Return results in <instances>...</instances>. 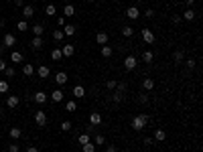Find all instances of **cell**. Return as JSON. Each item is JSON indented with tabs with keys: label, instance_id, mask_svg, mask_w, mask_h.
<instances>
[{
	"label": "cell",
	"instance_id": "cell-1",
	"mask_svg": "<svg viewBox=\"0 0 203 152\" xmlns=\"http://www.w3.org/2000/svg\"><path fill=\"white\" fill-rule=\"evenodd\" d=\"M146 122H148V116H134V120H132V130H136V132L144 130Z\"/></svg>",
	"mask_w": 203,
	"mask_h": 152
},
{
	"label": "cell",
	"instance_id": "cell-2",
	"mask_svg": "<svg viewBox=\"0 0 203 152\" xmlns=\"http://www.w3.org/2000/svg\"><path fill=\"white\" fill-rule=\"evenodd\" d=\"M138 65V59L134 55H126V59H124V67H126V71H134Z\"/></svg>",
	"mask_w": 203,
	"mask_h": 152
},
{
	"label": "cell",
	"instance_id": "cell-3",
	"mask_svg": "<svg viewBox=\"0 0 203 152\" xmlns=\"http://www.w3.org/2000/svg\"><path fill=\"white\" fill-rule=\"evenodd\" d=\"M35 122H37V126L45 128V126H47V114H45V110H37V114H35Z\"/></svg>",
	"mask_w": 203,
	"mask_h": 152
},
{
	"label": "cell",
	"instance_id": "cell-4",
	"mask_svg": "<svg viewBox=\"0 0 203 152\" xmlns=\"http://www.w3.org/2000/svg\"><path fill=\"white\" fill-rule=\"evenodd\" d=\"M142 41H144L146 45H152L154 43V33L150 29H142Z\"/></svg>",
	"mask_w": 203,
	"mask_h": 152
},
{
	"label": "cell",
	"instance_id": "cell-5",
	"mask_svg": "<svg viewBox=\"0 0 203 152\" xmlns=\"http://www.w3.org/2000/svg\"><path fill=\"white\" fill-rule=\"evenodd\" d=\"M2 43H4V47H10V49H12V47L16 45V37H14V34H10V33H6V34H4V39H2Z\"/></svg>",
	"mask_w": 203,
	"mask_h": 152
},
{
	"label": "cell",
	"instance_id": "cell-6",
	"mask_svg": "<svg viewBox=\"0 0 203 152\" xmlns=\"http://www.w3.org/2000/svg\"><path fill=\"white\" fill-rule=\"evenodd\" d=\"M126 16H128L130 20H136L138 16H140V10H138L136 6H130V8H126Z\"/></svg>",
	"mask_w": 203,
	"mask_h": 152
},
{
	"label": "cell",
	"instance_id": "cell-7",
	"mask_svg": "<svg viewBox=\"0 0 203 152\" xmlns=\"http://www.w3.org/2000/svg\"><path fill=\"white\" fill-rule=\"evenodd\" d=\"M67 79H69V77H67V73H65V71H59L57 75H55V83H57V85H65V83H67Z\"/></svg>",
	"mask_w": 203,
	"mask_h": 152
},
{
	"label": "cell",
	"instance_id": "cell-8",
	"mask_svg": "<svg viewBox=\"0 0 203 152\" xmlns=\"http://www.w3.org/2000/svg\"><path fill=\"white\" fill-rule=\"evenodd\" d=\"M8 136H10L12 140H19V138L23 136V130H20V128H16V126H12V128L8 130Z\"/></svg>",
	"mask_w": 203,
	"mask_h": 152
},
{
	"label": "cell",
	"instance_id": "cell-9",
	"mask_svg": "<svg viewBox=\"0 0 203 152\" xmlns=\"http://www.w3.org/2000/svg\"><path fill=\"white\" fill-rule=\"evenodd\" d=\"M63 97H65V93H63L61 89H55V91H51V99H53L55 103H59V102H63Z\"/></svg>",
	"mask_w": 203,
	"mask_h": 152
},
{
	"label": "cell",
	"instance_id": "cell-10",
	"mask_svg": "<svg viewBox=\"0 0 203 152\" xmlns=\"http://www.w3.org/2000/svg\"><path fill=\"white\" fill-rule=\"evenodd\" d=\"M19 103H20V99H19V95H10V97L6 99V106L10 107V110H14V107H19Z\"/></svg>",
	"mask_w": 203,
	"mask_h": 152
},
{
	"label": "cell",
	"instance_id": "cell-11",
	"mask_svg": "<svg viewBox=\"0 0 203 152\" xmlns=\"http://www.w3.org/2000/svg\"><path fill=\"white\" fill-rule=\"evenodd\" d=\"M89 124L92 126H100L102 124V116L98 114V112H92V114H89Z\"/></svg>",
	"mask_w": 203,
	"mask_h": 152
},
{
	"label": "cell",
	"instance_id": "cell-12",
	"mask_svg": "<svg viewBox=\"0 0 203 152\" xmlns=\"http://www.w3.org/2000/svg\"><path fill=\"white\" fill-rule=\"evenodd\" d=\"M33 99H35L37 103H41V106H43V103L47 102V93H45V91H37V93L33 95Z\"/></svg>",
	"mask_w": 203,
	"mask_h": 152
},
{
	"label": "cell",
	"instance_id": "cell-13",
	"mask_svg": "<svg viewBox=\"0 0 203 152\" xmlns=\"http://www.w3.org/2000/svg\"><path fill=\"white\" fill-rule=\"evenodd\" d=\"M73 14H75V6H73V4H65V6H63V16L69 18V16H73Z\"/></svg>",
	"mask_w": 203,
	"mask_h": 152
},
{
	"label": "cell",
	"instance_id": "cell-14",
	"mask_svg": "<svg viewBox=\"0 0 203 152\" xmlns=\"http://www.w3.org/2000/svg\"><path fill=\"white\" fill-rule=\"evenodd\" d=\"M23 16H24V20L35 16V8L31 6V4H29V6H23Z\"/></svg>",
	"mask_w": 203,
	"mask_h": 152
},
{
	"label": "cell",
	"instance_id": "cell-15",
	"mask_svg": "<svg viewBox=\"0 0 203 152\" xmlns=\"http://www.w3.org/2000/svg\"><path fill=\"white\" fill-rule=\"evenodd\" d=\"M61 53H63V57H71V55L75 53V47H73V45H63Z\"/></svg>",
	"mask_w": 203,
	"mask_h": 152
},
{
	"label": "cell",
	"instance_id": "cell-16",
	"mask_svg": "<svg viewBox=\"0 0 203 152\" xmlns=\"http://www.w3.org/2000/svg\"><path fill=\"white\" fill-rule=\"evenodd\" d=\"M73 95H75L77 99H81L85 95V89H83V85H75V87H73V91H71Z\"/></svg>",
	"mask_w": 203,
	"mask_h": 152
},
{
	"label": "cell",
	"instance_id": "cell-17",
	"mask_svg": "<svg viewBox=\"0 0 203 152\" xmlns=\"http://www.w3.org/2000/svg\"><path fill=\"white\" fill-rule=\"evenodd\" d=\"M43 45H45L43 37H33V41H31V47H33V49H41Z\"/></svg>",
	"mask_w": 203,
	"mask_h": 152
},
{
	"label": "cell",
	"instance_id": "cell-18",
	"mask_svg": "<svg viewBox=\"0 0 203 152\" xmlns=\"http://www.w3.org/2000/svg\"><path fill=\"white\" fill-rule=\"evenodd\" d=\"M165 138H167L165 130H161V128H158L157 132H154V138H152V140H154V142H165Z\"/></svg>",
	"mask_w": 203,
	"mask_h": 152
},
{
	"label": "cell",
	"instance_id": "cell-19",
	"mask_svg": "<svg viewBox=\"0 0 203 152\" xmlns=\"http://www.w3.org/2000/svg\"><path fill=\"white\" fill-rule=\"evenodd\" d=\"M96 43L98 45H108V34L106 33H98L96 34Z\"/></svg>",
	"mask_w": 203,
	"mask_h": 152
},
{
	"label": "cell",
	"instance_id": "cell-20",
	"mask_svg": "<svg viewBox=\"0 0 203 152\" xmlns=\"http://www.w3.org/2000/svg\"><path fill=\"white\" fill-rule=\"evenodd\" d=\"M88 142H92L89 134H79V138H77V144H79V146H83V144H88Z\"/></svg>",
	"mask_w": 203,
	"mask_h": 152
},
{
	"label": "cell",
	"instance_id": "cell-21",
	"mask_svg": "<svg viewBox=\"0 0 203 152\" xmlns=\"http://www.w3.org/2000/svg\"><path fill=\"white\" fill-rule=\"evenodd\" d=\"M49 73H51L49 67H45V65H41V67L37 69V75H39V77H49Z\"/></svg>",
	"mask_w": 203,
	"mask_h": 152
},
{
	"label": "cell",
	"instance_id": "cell-22",
	"mask_svg": "<svg viewBox=\"0 0 203 152\" xmlns=\"http://www.w3.org/2000/svg\"><path fill=\"white\" fill-rule=\"evenodd\" d=\"M142 87H144L146 91H150V89L154 87V79H150V77H146V79L142 81Z\"/></svg>",
	"mask_w": 203,
	"mask_h": 152
},
{
	"label": "cell",
	"instance_id": "cell-23",
	"mask_svg": "<svg viewBox=\"0 0 203 152\" xmlns=\"http://www.w3.org/2000/svg\"><path fill=\"white\" fill-rule=\"evenodd\" d=\"M23 73H24L27 77H31V75H35V67H33L31 63H27V65L23 67Z\"/></svg>",
	"mask_w": 203,
	"mask_h": 152
},
{
	"label": "cell",
	"instance_id": "cell-24",
	"mask_svg": "<svg viewBox=\"0 0 203 152\" xmlns=\"http://www.w3.org/2000/svg\"><path fill=\"white\" fill-rule=\"evenodd\" d=\"M75 29L77 27H73V24H65V27H63V33H65L67 37H73V34H75Z\"/></svg>",
	"mask_w": 203,
	"mask_h": 152
},
{
	"label": "cell",
	"instance_id": "cell-25",
	"mask_svg": "<svg viewBox=\"0 0 203 152\" xmlns=\"http://www.w3.org/2000/svg\"><path fill=\"white\" fill-rule=\"evenodd\" d=\"M45 14L47 16H55V14H57V8H55L53 4H47V6H45Z\"/></svg>",
	"mask_w": 203,
	"mask_h": 152
},
{
	"label": "cell",
	"instance_id": "cell-26",
	"mask_svg": "<svg viewBox=\"0 0 203 152\" xmlns=\"http://www.w3.org/2000/svg\"><path fill=\"white\" fill-rule=\"evenodd\" d=\"M183 18L185 20H193L195 18V10H193V8H187V10L183 12Z\"/></svg>",
	"mask_w": 203,
	"mask_h": 152
},
{
	"label": "cell",
	"instance_id": "cell-27",
	"mask_svg": "<svg viewBox=\"0 0 203 152\" xmlns=\"http://www.w3.org/2000/svg\"><path fill=\"white\" fill-rule=\"evenodd\" d=\"M152 59H154L152 51H144V53H142V61H144V63H152Z\"/></svg>",
	"mask_w": 203,
	"mask_h": 152
},
{
	"label": "cell",
	"instance_id": "cell-28",
	"mask_svg": "<svg viewBox=\"0 0 203 152\" xmlns=\"http://www.w3.org/2000/svg\"><path fill=\"white\" fill-rule=\"evenodd\" d=\"M63 37H65L63 29H55L53 30V39H55V41H63Z\"/></svg>",
	"mask_w": 203,
	"mask_h": 152
},
{
	"label": "cell",
	"instance_id": "cell-29",
	"mask_svg": "<svg viewBox=\"0 0 203 152\" xmlns=\"http://www.w3.org/2000/svg\"><path fill=\"white\" fill-rule=\"evenodd\" d=\"M10 61H12V63H20V61H23V53H19V51H12Z\"/></svg>",
	"mask_w": 203,
	"mask_h": 152
},
{
	"label": "cell",
	"instance_id": "cell-30",
	"mask_svg": "<svg viewBox=\"0 0 203 152\" xmlns=\"http://www.w3.org/2000/svg\"><path fill=\"white\" fill-rule=\"evenodd\" d=\"M93 144H96V146H104V144H106V138H104L102 134H96V138H93Z\"/></svg>",
	"mask_w": 203,
	"mask_h": 152
},
{
	"label": "cell",
	"instance_id": "cell-31",
	"mask_svg": "<svg viewBox=\"0 0 203 152\" xmlns=\"http://www.w3.org/2000/svg\"><path fill=\"white\" fill-rule=\"evenodd\" d=\"M61 57H63L61 49H53V51H51V59H53V61H59Z\"/></svg>",
	"mask_w": 203,
	"mask_h": 152
},
{
	"label": "cell",
	"instance_id": "cell-32",
	"mask_svg": "<svg viewBox=\"0 0 203 152\" xmlns=\"http://www.w3.org/2000/svg\"><path fill=\"white\" fill-rule=\"evenodd\" d=\"M31 30H33V34H35V37H43V30H45V29H43L41 24H35V27H33Z\"/></svg>",
	"mask_w": 203,
	"mask_h": 152
},
{
	"label": "cell",
	"instance_id": "cell-33",
	"mask_svg": "<svg viewBox=\"0 0 203 152\" xmlns=\"http://www.w3.org/2000/svg\"><path fill=\"white\" fill-rule=\"evenodd\" d=\"M132 34H134V29H132V27H124V29H122V37L130 39Z\"/></svg>",
	"mask_w": 203,
	"mask_h": 152
},
{
	"label": "cell",
	"instance_id": "cell-34",
	"mask_svg": "<svg viewBox=\"0 0 203 152\" xmlns=\"http://www.w3.org/2000/svg\"><path fill=\"white\" fill-rule=\"evenodd\" d=\"M112 55V47L110 45H102V57H110Z\"/></svg>",
	"mask_w": 203,
	"mask_h": 152
},
{
	"label": "cell",
	"instance_id": "cell-35",
	"mask_svg": "<svg viewBox=\"0 0 203 152\" xmlns=\"http://www.w3.org/2000/svg\"><path fill=\"white\" fill-rule=\"evenodd\" d=\"M81 148H83V152H96V144H93V142H88V144H83Z\"/></svg>",
	"mask_w": 203,
	"mask_h": 152
},
{
	"label": "cell",
	"instance_id": "cell-36",
	"mask_svg": "<svg viewBox=\"0 0 203 152\" xmlns=\"http://www.w3.org/2000/svg\"><path fill=\"white\" fill-rule=\"evenodd\" d=\"M173 61H175V63H181V61H183V51H175V53H173Z\"/></svg>",
	"mask_w": 203,
	"mask_h": 152
},
{
	"label": "cell",
	"instance_id": "cell-37",
	"mask_svg": "<svg viewBox=\"0 0 203 152\" xmlns=\"http://www.w3.org/2000/svg\"><path fill=\"white\" fill-rule=\"evenodd\" d=\"M57 24H59V29H63V27L67 24V18H65L63 14H59V16H57Z\"/></svg>",
	"mask_w": 203,
	"mask_h": 152
},
{
	"label": "cell",
	"instance_id": "cell-38",
	"mask_svg": "<svg viewBox=\"0 0 203 152\" xmlns=\"http://www.w3.org/2000/svg\"><path fill=\"white\" fill-rule=\"evenodd\" d=\"M16 29H19V30H20V33H24V30H27V29H29V23H27V20H20V23H19V24H16Z\"/></svg>",
	"mask_w": 203,
	"mask_h": 152
},
{
	"label": "cell",
	"instance_id": "cell-39",
	"mask_svg": "<svg viewBox=\"0 0 203 152\" xmlns=\"http://www.w3.org/2000/svg\"><path fill=\"white\" fill-rule=\"evenodd\" d=\"M61 130H63V132H69V130H71V122H69V120L61 122Z\"/></svg>",
	"mask_w": 203,
	"mask_h": 152
},
{
	"label": "cell",
	"instance_id": "cell-40",
	"mask_svg": "<svg viewBox=\"0 0 203 152\" xmlns=\"http://www.w3.org/2000/svg\"><path fill=\"white\" fill-rule=\"evenodd\" d=\"M65 110H67V112H75V110H77V103H75V102H67Z\"/></svg>",
	"mask_w": 203,
	"mask_h": 152
},
{
	"label": "cell",
	"instance_id": "cell-41",
	"mask_svg": "<svg viewBox=\"0 0 203 152\" xmlns=\"http://www.w3.org/2000/svg\"><path fill=\"white\" fill-rule=\"evenodd\" d=\"M6 91H8V81H0V93H6Z\"/></svg>",
	"mask_w": 203,
	"mask_h": 152
},
{
	"label": "cell",
	"instance_id": "cell-42",
	"mask_svg": "<svg viewBox=\"0 0 203 152\" xmlns=\"http://www.w3.org/2000/svg\"><path fill=\"white\" fill-rule=\"evenodd\" d=\"M4 75H6V77H14L16 73H14V69H12V67H6V69H4Z\"/></svg>",
	"mask_w": 203,
	"mask_h": 152
},
{
	"label": "cell",
	"instance_id": "cell-43",
	"mask_svg": "<svg viewBox=\"0 0 203 152\" xmlns=\"http://www.w3.org/2000/svg\"><path fill=\"white\" fill-rule=\"evenodd\" d=\"M116 85H118V83H116L114 79H110V81H108V83H106V87H108V89L112 91V89H116Z\"/></svg>",
	"mask_w": 203,
	"mask_h": 152
},
{
	"label": "cell",
	"instance_id": "cell-44",
	"mask_svg": "<svg viewBox=\"0 0 203 152\" xmlns=\"http://www.w3.org/2000/svg\"><path fill=\"white\" fill-rule=\"evenodd\" d=\"M112 97H114V102H122V97H124V95L120 93V91H114V95H112Z\"/></svg>",
	"mask_w": 203,
	"mask_h": 152
},
{
	"label": "cell",
	"instance_id": "cell-45",
	"mask_svg": "<svg viewBox=\"0 0 203 152\" xmlns=\"http://www.w3.org/2000/svg\"><path fill=\"white\" fill-rule=\"evenodd\" d=\"M138 102H140V103H146V102H148V95H146V93H140V95H138Z\"/></svg>",
	"mask_w": 203,
	"mask_h": 152
},
{
	"label": "cell",
	"instance_id": "cell-46",
	"mask_svg": "<svg viewBox=\"0 0 203 152\" xmlns=\"http://www.w3.org/2000/svg\"><path fill=\"white\" fill-rule=\"evenodd\" d=\"M8 152H19V144H10L8 146Z\"/></svg>",
	"mask_w": 203,
	"mask_h": 152
},
{
	"label": "cell",
	"instance_id": "cell-47",
	"mask_svg": "<svg viewBox=\"0 0 203 152\" xmlns=\"http://www.w3.org/2000/svg\"><path fill=\"white\" fill-rule=\"evenodd\" d=\"M106 152H118V148L114 144H110V146H106Z\"/></svg>",
	"mask_w": 203,
	"mask_h": 152
},
{
	"label": "cell",
	"instance_id": "cell-48",
	"mask_svg": "<svg viewBox=\"0 0 203 152\" xmlns=\"http://www.w3.org/2000/svg\"><path fill=\"white\" fill-rule=\"evenodd\" d=\"M144 16H146V18H152V16H154V10H150V8H148V10L144 12Z\"/></svg>",
	"mask_w": 203,
	"mask_h": 152
},
{
	"label": "cell",
	"instance_id": "cell-49",
	"mask_svg": "<svg viewBox=\"0 0 203 152\" xmlns=\"http://www.w3.org/2000/svg\"><path fill=\"white\" fill-rule=\"evenodd\" d=\"M4 69H6V61L0 59V73H4Z\"/></svg>",
	"mask_w": 203,
	"mask_h": 152
},
{
	"label": "cell",
	"instance_id": "cell-50",
	"mask_svg": "<svg viewBox=\"0 0 203 152\" xmlns=\"http://www.w3.org/2000/svg\"><path fill=\"white\" fill-rule=\"evenodd\" d=\"M144 144H146V146H152L154 140H152V138H144Z\"/></svg>",
	"mask_w": 203,
	"mask_h": 152
},
{
	"label": "cell",
	"instance_id": "cell-51",
	"mask_svg": "<svg viewBox=\"0 0 203 152\" xmlns=\"http://www.w3.org/2000/svg\"><path fill=\"white\" fill-rule=\"evenodd\" d=\"M187 67H189V69H193V67H195V61L189 59V61H187Z\"/></svg>",
	"mask_w": 203,
	"mask_h": 152
},
{
	"label": "cell",
	"instance_id": "cell-52",
	"mask_svg": "<svg viewBox=\"0 0 203 152\" xmlns=\"http://www.w3.org/2000/svg\"><path fill=\"white\" fill-rule=\"evenodd\" d=\"M173 23H175V24H177V23H181V16H179V14H175V16H173Z\"/></svg>",
	"mask_w": 203,
	"mask_h": 152
},
{
	"label": "cell",
	"instance_id": "cell-53",
	"mask_svg": "<svg viewBox=\"0 0 203 152\" xmlns=\"http://www.w3.org/2000/svg\"><path fill=\"white\" fill-rule=\"evenodd\" d=\"M14 4H16V6H20V8L24 6V2H23V0H14Z\"/></svg>",
	"mask_w": 203,
	"mask_h": 152
},
{
	"label": "cell",
	"instance_id": "cell-54",
	"mask_svg": "<svg viewBox=\"0 0 203 152\" xmlns=\"http://www.w3.org/2000/svg\"><path fill=\"white\" fill-rule=\"evenodd\" d=\"M27 152H39V150L35 148V146H29V148H27Z\"/></svg>",
	"mask_w": 203,
	"mask_h": 152
},
{
	"label": "cell",
	"instance_id": "cell-55",
	"mask_svg": "<svg viewBox=\"0 0 203 152\" xmlns=\"http://www.w3.org/2000/svg\"><path fill=\"white\" fill-rule=\"evenodd\" d=\"M185 2H187V6H193V4H195V0H185Z\"/></svg>",
	"mask_w": 203,
	"mask_h": 152
},
{
	"label": "cell",
	"instance_id": "cell-56",
	"mask_svg": "<svg viewBox=\"0 0 203 152\" xmlns=\"http://www.w3.org/2000/svg\"><path fill=\"white\" fill-rule=\"evenodd\" d=\"M4 49H6V47H4V45H0V55L4 53Z\"/></svg>",
	"mask_w": 203,
	"mask_h": 152
},
{
	"label": "cell",
	"instance_id": "cell-57",
	"mask_svg": "<svg viewBox=\"0 0 203 152\" xmlns=\"http://www.w3.org/2000/svg\"><path fill=\"white\" fill-rule=\"evenodd\" d=\"M85 2H93V0H85Z\"/></svg>",
	"mask_w": 203,
	"mask_h": 152
},
{
	"label": "cell",
	"instance_id": "cell-58",
	"mask_svg": "<svg viewBox=\"0 0 203 152\" xmlns=\"http://www.w3.org/2000/svg\"><path fill=\"white\" fill-rule=\"evenodd\" d=\"M0 118H2V112H0Z\"/></svg>",
	"mask_w": 203,
	"mask_h": 152
},
{
	"label": "cell",
	"instance_id": "cell-59",
	"mask_svg": "<svg viewBox=\"0 0 203 152\" xmlns=\"http://www.w3.org/2000/svg\"><path fill=\"white\" fill-rule=\"evenodd\" d=\"M6 2H12V0H6Z\"/></svg>",
	"mask_w": 203,
	"mask_h": 152
}]
</instances>
